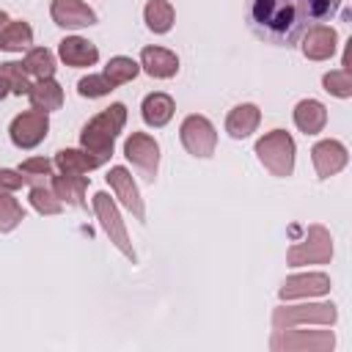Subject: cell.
I'll list each match as a JSON object with an SVG mask.
<instances>
[{
  "instance_id": "cell-1",
  "label": "cell",
  "mask_w": 352,
  "mask_h": 352,
  "mask_svg": "<svg viewBox=\"0 0 352 352\" xmlns=\"http://www.w3.org/2000/svg\"><path fill=\"white\" fill-rule=\"evenodd\" d=\"M248 22L261 41L294 47L314 19L305 0H248Z\"/></svg>"
},
{
  "instance_id": "cell-2",
  "label": "cell",
  "mask_w": 352,
  "mask_h": 352,
  "mask_svg": "<svg viewBox=\"0 0 352 352\" xmlns=\"http://www.w3.org/2000/svg\"><path fill=\"white\" fill-rule=\"evenodd\" d=\"M124 121H126V107L121 102L104 107L99 116H94L82 132H80V146L99 160V165H104L113 154V146H116V138L118 132L124 129Z\"/></svg>"
},
{
  "instance_id": "cell-3",
  "label": "cell",
  "mask_w": 352,
  "mask_h": 352,
  "mask_svg": "<svg viewBox=\"0 0 352 352\" xmlns=\"http://www.w3.org/2000/svg\"><path fill=\"white\" fill-rule=\"evenodd\" d=\"M256 157L258 162L278 179L292 176L294 170V140L286 129H272L256 143Z\"/></svg>"
},
{
  "instance_id": "cell-4",
  "label": "cell",
  "mask_w": 352,
  "mask_h": 352,
  "mask_svg": "<svg viewBox=\"0 0 352 352\" xmlns=\"http://www.w3.org/2000/svg\"><path fill=\"white\" fill-rule=\"evenodd\" d=\"M333 258V236L324 226L314 223L305 231L302 242H294L286 253V261L292 267H305V264H327Z\"/></svg>"
},
{
  "instance_id": "cell-5",
  "label": "cell",
  "mask_w": 352,
  "mask_h": 352,
  "mask_svg": "<svg viewBox=\"0 0 352 352\" xmlns=\"http://www.w3.org/2000/svg\"><path fill=\"white\" fill-rule=\"evenodd\" d=\"M336 344L333 330H275L270 346L275 352H330Z\"/></svg>"
},
{
  "instance_id": "cell-6",
  "label": "cell",
  "mask_w": 352,
  "mask_h": 352,
  "mask_svg": "<svg viewBox=\"0 0 352 352\" xmlns=\"http://www.w3.org/2000/svg\"><path fill=\"white\" fill-rule=\"evenodd\" d=\"M338 319V311L333 302H305V305H283L272 311V327L283 330V327H294L302 322L311 324H333Z\"/></svg>"
},
{
  "instance_id": "cell-7",
  "label": "cell",
  "mask_w": 352,
  "mask_h": 352,
  "mask_svg": "<svg viewBox=\"0 0 352 352\" xmlns=\"http://www.w3.org/2000/svg\"><path fill=\"white\" fill-rule=\"evenodd\" d=\"M94 212H96V217H99L104 234L110 236V242H113L129 261H135V250H132V242H129V236H126L124 220H121V214H118V209H116V204H113V198H110L107 192H96V195H94Z\"/></svg>"
},
{
  "instance_id": "cell-8",
  "label": "cell",
  "mask_w": 352,
  "mask_h": 352,
  "mask_svg": "<svg viewBox=\"0 0 352 352\" xmlns=\"http://www.w3.org/2000/svg\"><path fill=\"white\" fill-rule=\"evenodd\" d=\"M182 146L192 154V157H212L214 146H217V132L212 126V121L206 116H187L182 121Z\"/></svg>"
},
{
  "instance_id": "cell-9",
  "label": "cell",
  "mask_w": 352,
  "mask_h": 352,
  "mask_svg": "<svg viewBox=\"0 0 352 352\" xmlns=\"http://www.w3.org/2000/svg\"><path fill=\"white\" fill-rule=\"evenodd\" d=\"M47 129H50V116L44 110H25L19 113L11 126H8V135H11V143L16 148H33L38 146L44 138H47Z\"/></svg>"
},
{
  "instance_id": "cell-10",
  "label": "cell",
  "mask_w": 352,
  "mask_h": 352,
  "mask_svg": "<svg viewBox=\"0 0 352 352\" xmlns=\"http://www.w3.org/2000/svg\"><path fill=\"white\" fill-rule=\"evenodd\" d=\"M124 154L126 160L148 179H154L157 173V165H160V146L151 135L146 132H132L126 140H124Z\"/></svg>"
},
{
  "instance_id": "cell-11",
  "label": "cell",
  "mask_w": 352,
  "mask_h": 352,
  "mask_svg": "<svg viewBox=\"0 0 352 352\" xmlns=\"http://www.w3.org/2000/svg\"><path fill=\"white\" fill-rule=\"evenodd\" d=\"M107 184L113 187L116 198H118L138 220L146 217V209H143V198H140V192H138V184H135L132 173H129L124 165H113V168L107 170Z\"/></svg>"
},
{
  "instance_id": "cell-12",
  "label": "cell",
  "mask_w": 352,
  "mask_h": 352,
  "mask_svg": "<svg viewBox=\"0 0 352 352\" xmlns=\"http://www.w3.org/2000/svg\"><path fill=\"white\" fill-rule=\"evenodd\" d=\"M330 292V278L324 272H305V275H292L280 283L278 297L280 300H300V297H319Z\"/></svg>"
},
{
  "instance_id": "cell-13",
  "label": "cell",
  "mask_w": 352,
  "mask_h": 352,
  "mask_svg": "<svg viewBox=\"0 0 352 352\" xmlns=\"http://www.w3.org/2000/svg\"><path fill=\"white\" fill-rule=\"evenodd\" d=\"M302 55L308 60H327L336 55V47H338V33L330 28V25H311L305 33H302Z\"/></svg>"
},
{
  "instance_id": "cell-14",
  "label": "cell",
  "mask_w": 352,
  "mask_h": 352,
  "mask_svg": "<svg viewBox=\"0 0 352 352\" xmlns=\"http://www.w3.org/2000/svg\"><path fill=\"white\" fill-rule=\"evenodd\" d=\"M311 160H314L316 176L319 179H330V176H336L346 165L349 154H346V146L338 143V140H319L311 148Z\"/></svg>"
},
{
  "instance_id": "cell-15",
  "label": "cell",
  "mask_w": 352,
  "mask_h": 352,
  "mask_svg": "<svg viewBox=\"0 0 352 352\" xmlns=\"http://www.w3.org/2000/svg\"><path fill=\"white\" fill-rule=\"evenodd\" d=\"M52 22L58 28H66V30H77V28H88L96 22V14L94 8H88L82 0H52Z\"/></svg>"
},
{
  "instance_id": "cell-16",
  "label": "cell",
  "mask_w": 352,
  "mask_h": 352,
  "mask_svg": "<svg viewBox=\"0 0 352 352\" xmlns=\"http://www.w3.org/2000/svg\"><path fill=\"white\" fill-rule=\"evenodd\" d=\"M140 69L148 77L168 80L179 72V58H176V52H170L165 47H143L140 50Z\"/></svg>"
},
{
  "instance_id": "cell-17",
  "label": "cell",
  "mask_w": 352,
  "mask_h": 352,
  "mask_svg": "<svg viewBox=\"0 0 352 352\" xmlns=\"http://www.w3.org/2000/svg\"><path fill=\"white\" fill-rule=\"evenodd\" d=\"M58 55L66 66H74V69H82V66H94L99 60V50L96 44H91L88 38L82 36H66L60 44H58Z\"/></svg>"
},
{
  "instance_id": "cell-18",
  "label": "cell",
  "mask_w": 352,
  "mask_h": 352,
  "mask_svg": "<svg viewBox=\"0 0 352 352\" xmlns=\"http://www.w3.org/2000/svg\"><path fill=\"white\" fill-rule=\"evenodd\" d=\"M294 124H297L300 132L316 135V132H322L324 124H327V107H324L319 99H302V102H297V107H294Z\"/></svg>"
},
{
  "instance_id": "cell-19",
  "label": "cell",
  "mask_w": 352,
  "mask_h": 352,
  "mask_svg": "<svg viewBox=\"0 0 352 352\" xmlns=\"http://www.w3.org/2000/svg\"><path fill=\"white\" fill-rule=\"evenodd\" d=\"M258 121H261V110H258L256 104L245 102V104H236V107L228 113V118H226V132H228L231 138L242 140V138H248V135L256 132Z\"/></svg>"
},
{
  "instance_id": "cell-20",
  "label": "cell",
  "mask_w": 352,
  "mask_h": 352,
  "mask_svg": "<svg viewBox=\"0 0 352 352\" xmlns=\"http://www.w3.org/2000/svg\"><path fill=\"white\" fill-rule=\"evenodd\" d=\"M85 190H88V179L82 173H58L52 176V192L72 204V206H85Z\"/></svg>"
},
{
  "instance_id": "cell-21",
  "label": "cell",
  "mask_w": 352,
  "mask_h": 352,
  "mask_svg": "<svg viewBox=\"0 0 352 352\" xmlns=\"http://www.w3.org/2000/svg\"><path fill=\"white\" fill-rule=\"evenodd\" d=\"M28 99H30V104H33L36 110L50 113V110H58V107L63 104V88L58 85L55 77H44V80H38V82L30 85Z\"/></svg>"
},
{
  "instance_id": "cell-22",
  "label": "cell",
  "mask_w": 352,
  "mask_h": 352,
  "mask_svg": "<svg viewBox=\"0 0 352 352\" xmlns=\"http://www.w3.org/2000/svg\"><path fill=\"white\" fill-rule=\"evenodd\" d=\"M173 110H176L173 99H170L168 94H162V91L148 94V96L143 99V104H140L143 121H146L148 126H165V124L173 118Z\"/></svg>"
},
{
  "instance_id": "cell-23",
  "label": "cell",
  "mask_w": 352,
  "mask_h": 352,
  "mask_svg": "<svg viewBox=\"0 0 352 352\" xmlns=\"http://www.w3.org/2000/svg\"><path fill=\"white\" fill-rule=\"evenodd\" d=\"M52 162L58 165L60 173H88V170L99 168V160L91 157L85 148H60Z\"/></svg>"
},
{
  "instance_id": "cell-24",
  "label": "cell",
  "mask_w": 352,
  "mask_h": 352,
  "mask_svg": "<svg viewBox=\"0 0 352 352\" xmlns=\"http://www.w3.org/2000/svg\"><path fill=\"white\" fill-rule=\"evenodd\" d=\"M173 6L168 0H148L143 8V19L151 33H168L173 28Z\"/></svg>"
},
{
  "instance_id": "cell-25",
  "label": "cell",
  "mask_w": 352,
  "mask_h": 352,
  "mask_svg": "<svg viewBox=\"0 0 352 352\" xmlns=\"http://www.w3.org/2000/svg\"><path fill=\"white\" fill-rule=\"evenodd\" d=\"M30 44H33V28L22 19L8 22L6 30L0 33V50H6V52H22Z\"/></svg>"
},
{
  "instance_id": "cell-26",
  "label": "cell",
  "mask_w": 352,
  "mask_h": 352,
  "mask_svg": "<svg viewBox=\"0 0 352 352\" xmlns=\"http://www.w3.org/2000/svg\"><path fill=\"white\" fill-rule=\"evenodd\" d=\"M22 69L28 74H33L36 80L52 77L55 74V55L47 47H33V50H28V55L22 60Z\"/></svg>"
},
{
  "instance_id": "cell-27",
  "label": "cell",
  "mask_w": 352,
  "mask_h": 352,
  "mask_svg": "<svg viewBox=\"0 0 352 352\" xmlns=\"http://www.w3.org/2000/svg\"><path fill=\"white\" fill-rule=\"evenodd\" d=\"M138 72H140V63H135V60L126 58V55H116V58H110L107 66H104V77H107L113 85H124V82L135 80Z\"/></svg>"
},
{
  "instance_id": "cell-28",
  "label": "cell",
  "mask_w": 352,
  "mask_h": 352,
  "mask_svg": "<svg viewBox=\"0 0 352 352\" xmlns=\"http://www.w3.org/2000/svg\"><path fill=\"white\" fill-rule=\"evenodd\" d=\"M22 220H25V209H22V204H19L11 192H0V234L14 231Z\"/></svg>"
},
{
  "instance_id": "cell-29",
  "label": "cell",
  "mask_w": 352,
  "mask_h": 352,
  "mask_svg": "<svg viewBox=\"0 0 352 352\" xmlns=\"http://www.w3.org/2000/svg\"><path fill=\"white\" fill-rule=\"evenodd\" d=\"M30 206L38 212V214H58L63 209V201L52 192V187L47 184H33L30 187Z\"/></svg>"
},
{
  "instance_id": "cell-30",
  "label": "cell",
  "mask_w": 352,
  "mask_h": 352,
  "mask_svg": "<svg viewBox=\"0 0 352 352\" xmlns=\"http://www.w3.org/2000/svg\"><path fill=\"white\" fill-rule=\"evenodd\" d=\"M0 77L6 80V85H8V91L11 94H16V96H28V91H30V82H28V72L22 69V63H16V60H8V63H0Z\"/></svg>"
},
{
  "instance_id": "cell-31",
  "label": "cell",
  "mask_w": 352,
  "mask_h": 352,
  "mask_svg": "<svg viewBox=\"0 0 352 352\" xmlns=\"http://www.w3.org/2000/svg\"><path fill=\"white\" fill-rule=\"evenodd\" d=\"M28 184H47V176H52V160L47 157H30L16 168Z\"/></svg>"
},
{
  "instance_id": "cell-32",
  "label": "cell",
  "mask_w": 352,
  "mask_h": 352,
  "mask_svg": "<svg viewBox=\"0 0 352 352\" xmlns=\"http://www.w3.org/2000/svg\"><path fill=\"white\" fill-rule=\"evenodd\" d=\"M322 85L327 94L338 96V99H349L352 96V74L349 69H333L322 77Z\"/></svg>"
},
{
  "instance_id": "cell-33",
  "label": "cell",
  "mask_w": 352,
  "mask_h": 352,
  "mask_svg": "<svg viewBox=\"0 0 352 352\" xmlns=\"http://www.w3.org/2000/svg\"><path fill=\"white\" fill-rule=\"evenodd\" d=\"M116 85L104 77V74H88L77 82V94L85 96V99H99V96H107Z\"/></svg>"
},
{
  "instance_id": "cell-34",
  "label": "cell",
  "mask_w": 352,
  "mask_h": 352,
  "mask_svg": "<svg viewBox=\"0 0 352 352\" xmlns=\"http://www.w3.org/2000/svg\"><path fill=\"white\" fill-rule=\"evenodd\" d=\"M305 6H308V14H311L314 22H322V19L333 16L336 8H338V3H333V0H305Z\"/></svg>"
},
{
  "instance_id": "cell-35",
  "label": "cell",
  "mask_w": 352,
  "mask_h": 352,
  "mask_svg": "<svg viewBox=\"0 0 352 352\" xmlns=\"http://www.w3.org/2000/svg\"><path fill=\"white\" fill-rule=\"evenodd\" d=\"M22 184H28V182H25V176H22L19 170L0 168V192H14V190H19Z\"/></svg>"
},
{
  "instance_id": "cell-36",
  "label": "cell",
  "mask_w": 352,
  "mask_h": 352,
  "mask_svg": "<svg viewBox=\"0 0 352 352\" xmlns=\"http://www.w3.org/2000/svg\"><path fill=\"white\" fill-rule=\"evenodd\" d=\"M8 94H11V91H8V85H6V80L0 77V102H3V99H6Z\"/></svg>"
},
{
  "instance_id": "cell-37",
  "label": "cell",
  "mask_w": 352,
  "mask_h": 352,
  "mask_svg": "<svg viewBox=\"0 0 352 352\" xmlns=\"http://www.w3.org/2000/svg\"><path fill=\"white\" fill-rule=\"evenodd\" d=\"M8 22H11V19H8V14H6V11H0V33L6 30V25H8Z\"/></svg>"
},
{
  "instance_id": "cell-38",
  "label": "cell",
  "mask_w": 352,
  "mask_h": 352,
  "mask_svg": "<svg viewBox=\"0 0 352 352\" xmlns=\"http://www.w3.org/2000/svg\"><path fill=\"white\" fill-rule=\"evenodd\" d=\"M333 3H338V6H341V3H344V0H333Z\"/></svg>"
}]
</instances>
